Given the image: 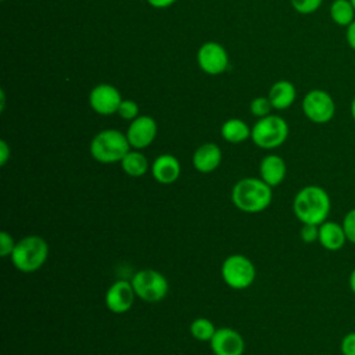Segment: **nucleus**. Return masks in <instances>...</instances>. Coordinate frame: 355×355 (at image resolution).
Returning <instances> with one entry per match:
<instances>
[{"label":"nucleus","instance_id":"13","mask_svg":"<svg viewBox=\"0 0 355 355\" xmlns=\"http://www.w3.org/2000/svg\"><path fill=\"white\" fill-rule=\"evenodd\" d=\"M209 345L215 355H243L245 349L243 336L232 327L216 329Z\"/></svg>","mask_w":355,"mask_h":355},{"label":"nucleus","instance_id":"9","mask_svg":"<svg viewBox=\"0 0 355 355\" xmlns=\"http://www.w3.org/2000/svg\"><path fill=\"white\" fill-rule=\"evenodd\" d=\"M197 62L205 73L219 75L227 69L229 57L222 44L216 42H207L198 49Z\"/></svg>","mask_w":355,"mask_h":355},{"label":"nucleus","instance_id":"25","mask_svg":"<svg viewBox=\"0 0 355 355\" xmlns=\"http://www.w3.org/2000/svg\"><path fill=\"white\" fill-rule=\"evenodd\" d=\"M122 119L126 121H133L139 116V105L133 100H122L119 104L118 112H116Z\"/></svg>","mask_w":355,"mask_h":355},{"label":"nucleus","instance_id":"21","mask_svg":"<svg viewBox=\"0 0 355 355\" xmlns=\"http://www.w3.org/2000/svg\"><path fill=\"white\" fill-rule=\"evenodd\" d=\"M329 12L331 21L343 28L349 26L355 21V8L351 0H333Z\"/></svg>","mask_w":355,"mask_h":355},{"label":"nucleus","instance_id":"19","mask_svg":"<svg viewBox=\"0 0 355 355\" xmlns=\"http://www.w3.org/2000/svg\"><path fill=\"white\" fill-rule=\"evenodd\" d=\"M220 135L227 143L237 144L251 137V129L244 121L239 118H230L220 126Z\"/></svg>","mask_w":355,"mask_h":355},{"label":"nucleus","instance_id":"2","mask_svg":"<svg viewBox=\"0 0 355 355\" xmlns=\"http://www.w3.org/2000/svg\"><path fill=\"white\" fill-rule=\"evenodd\" d=\"M233 205L247 214L265 211L272 202V187L261 178H244L232 190Z\"/></svg>","mask_w":355,"mask_h":355},{"label":"nucleus","instance_id":"14","mask_svg":"<svg viewBox=\"0 0 355 355\" xmlns=\"http://www.w3.org/2000/svg\"><path fill=\"white\" fill-rule=\"evenodd\" d=\"M182 172L179 159L172 154H161L151 164V175L161 184L175 183Z\"/></svg>","mask_w":355,"mask_h":355},{"label":"nucleus","instance_id":"30","mask_svg":"<svg viewBox=\"0 0 355 355\" xmlns=\"http://www.w3.org/2000/svg\"><path fill=\"white\" fill-rule=\"evenodd\" d=\"M11 155V150H10V146L7 144L6 140H0V165L4 166L8 161Z\"/></svg>","mask_w":355,"mask_h":355},{"label":"nucleus","instance_id":"18","mask_svg":"<svg viewBox=\"0 0 355 355\" xmlns=\"http://www.w3.org/2000/svg\"><path fill=\"white\" fill-rule=\"evenodd\" d=\"M268 97L275 110H287L294 104L297 97V90L290 80L282 79L272 85Z\"/></svg>","mask_w":355,"mask_h":355},{"label":"nucleus","instance_id":"10","mask_svg":"<svg viewBox=\"0 0 355 355\" xmlns=\"http://www.w3.org/2000/svg\"><path fill=\"white\" fill-rule=\"evenodd\" d=\"M121 103V93L115 86L108 83H100L94 86L89 94V104L92 110L100 115L116 114Z\"/></svg>","mask_w":355,"mask_h":355},{"label":"nucleus","instance_id":"4","mask_svg":"<svg viewBox=\"0 0 355 355\" xmlns=\"http://www.w3.org/2000/svg\"><path fill=\"white\" fill-rule=\"evenodd\" d=\"M130 148L126 135L116 129H104L90 141V154L100 164L121 162Z\"/></svg>","mask_w":355,"mask_h":355},{"label":"nucleus","instance_id":"20","mask_svg":"<svg viewBox=\"0 0 355 355\" xmlns=\"http://www.w3.org/2000/svg\"><path fill=\"white\" fill-rule=\"evenodd\" d=\"M122 171L132 178H140L148 171V159L139 150H130L121 161Z\"/></svg>","mask_w":355,"mask_h":355},{"label":"nucleus","instance_id":"23","mask_svg":"<svg viewBox=\"0 0 355 355\" xmlns=\"http://www.w3.org/2000/svg\"><path fill=\"white\" fill-rule=\"evenodd\" d=\"M272 103L269 100V97H255L251 103H250V111L254 116L257 118H263L266 115L270 114L272 110Z\"/></svg>","mask_w":355,"mask_h":355},{"label":"nucleus","instance_id":"17","mask_svg":"<svg viewBox=\"0 0 355 355\" xmlns=\"http://www.w3.org/2000/svg\"><path fill=\"white\" fill-rule=\"evenodd\" d=\"M318 241L327 251H338L345 245L348 240L341 223L334 220H324L319 225Z\"/></svg>","mask_w":355,"mask_h":355},{"label":"nucleus","instance_id":"24","mask_svg":"<svg viewBox=\"0 0 355 355\" xmlns=\"http://www.w3.org/2000/svg\"><path fill=\"white\" fill-rule=\"evenodd\" d=\"M293 8L298 12V14H313L315 11H318L323 3V0H290Z\"/></svg>","mask_w":355,"mask_h":355},{"label":"nucleus","instance_id":"16","mask_svg":"<svg viewBox=\"0 0 355 355\" xmlns=\"http://www.w3.org/2000/svg\"><path fill=\"white\" fill-rule=\"evenodd\" d=\"M261 179L270 187L279 186L287 175L286 161L277 154H268L261 159L259 164Z\"/></svg>","mask_w":355,"mask_h":355},{"label":"nucleus","instance_id":"8","mask_svg":"<svg viewBox=\"0 0 355 355\" xmlns=\"http://www.w3.org/2000/svg\"><path fill=\"white\" fill-rule=\"evenodd\" d=\"M304 115L313 123L323 125L330 122L336 115V103L330 93L323 89L309 90L301 103Z\"/></svg>","mask_w":355,"mask_h":355},{"label":"nucleus","instance_id":"36","mask_svg":"<svg viewBox=\"0 0 355 355\" xmlns=\"http://www.w3.org/2000/svg\"><path fill=\"white\" fill-rule=\"evenodd\" d=\"M3 1H4V0H3Z\"/></svg>","mask_w":355,"mask_h":355},{"label":"nucleus","instance_id":"1","mask_svg":"<svg viewBox=\"0 0 355 355\" xmlns=\"http://www.w3.org/2000/svg\"><path fill=\"white\" fill-rule=\"evenodd\" d=\"M331 201L327 191L316 184H308L297 191L293 200V211L301 223L320 225L327 220Z\"/></svg>","mask_w":355,"mask_h":355},{"label":"nucleus","instance_id":"33","mask_svg":"<svg viewBox=\"0 0 355 355\" xmlns=\"http://www.w3.org/2000/svg\"><path fill=\"white\" fill-rule=\"evenodd\" d=\"M348 286H349V290L355 294V268L351 270L349 273V277H348Z\"/></svg>","mask_w":355,"mask_h":355},{"label":"nucleus","instance_id":"6","mask_svg":"<svg viewBox=\"0 0 355 355\" xmlns=\"http://www.w3.org/2000/svg\"><path fill=\"white\" fill-rule=\"evenodd\" d=\"M220 275L223 282L230 288L244 290L254 283L257 277V270L255 265L250 258L243 254H233L223 261Z\"/></svg>","mask_w":355,"mask_h":355},{"label":"nucleus","instance_id":"26","mask_svg":"<svg viewBox=\"0 0 355 355\" xmlns=\"http://www.w3.org/2000/svg\"><path fill=\"white\" fill-rule=\"evenodd\" d=\"M343 227L347 236V240L352 244H355V208H351L343 219Z\"/></svg>","mask_w":355,"mask_h":355},{"label":"nucleus","instance_id":"7","mask_svg":"<svg viewBox=\"0 0 355 355\" xmlns=\"http://www.w3.org/2000/svg\"><path fill=\"white\" fill-rule=\"evenodd\" d=\"M136 297L146 302H158L164 300L169 291L166 277L155 269L137 270L130 280Z\"/></svg>","mask_w":355,"mask_h":355},{"label":"nucleus","instance_id":"15","mask_svg":"<svg viewBox=\"0 0 355 355\" xmlns=\"http://www.w3.org/2000/svg\"><path fill=\"white\" fill-rule=\"evenodd\" d=\"M222 162V150L215 143H204L193 154V166L200 173L214 172Z\"/></svg>","mask_w":355,"mask_h":355},{"label":"nucleus","instance_id":"29","mask_svg":"<svg viewBox=\"0 0 355 355\" xmlns=\"http://www.w3.org/2000/svg\"><path fill=\"white\" fill-rule=\"evenodd\" d=\"M340 351L343 355H355V331H349L341 338Z\"/></svg>","mask_w":355,"mask_h":355},{"label":"nucleus","instance_id":"28","mask_svg":"<svg viewBox=\"0 0 355 355\" xmlns=\"http://www.w3.org/2000/svg\"><path fill=\"white\" fill-rule=\"evenodd\" d=\"M15 241L12 239V236L8 232H1L0 233V255L3 258L6 257H11L14 248H15Z\"/></svg>","mask_w":355,"mask_h":355},{"label":"nucleus","instance_id":"5","mask_svg":"<svg viewBox=\"0 0 355 355\" xmlns=\"http://www.w3.org/2000/svg\"><path fill=\"white\" fill-rule=\"evenodd\" d=\"M288 137V125L279 115L259 118L251 128V139L259 148L272 150L280 147Z\"/></svg>","mask_w":355,"mask_h":355},{"label":"nucleus","instance_id":"3","mask_svg":"<svg viewBox=\"0 0 355 355\" xmlns=\"http://www.w3.org/2000/svg\"><path fill=\"white\" fill-rule=\"evenodd\" d=\"M47 257V241L42 236L29 234L17 241L11 254V262L22 273H33L46 263Z\"/></svg>","mask_w":355,"mask_h":355},{"label":"nucleus","instance_id":"11","mask_svg":"<svg viewBox=\"0 0 355 355\" xmlns=\"http://www.w3.org/2000/svg\"><path fill=\"white\" fill-rule=\"evenodd\" d=\"M125 135L132 148H146L154 141L157 136V122L150 115H140L136 119L130 121Z\"/></svg>","mask_w":355,"mask_h":355},{"label":"nucleus","instance_id":"12","mask_svg":"<svg viewBox=\"0 0 355 355\" xmlns=\"http://www.w3.org/2000/svg\"><path fill=\"white\" fill-rule=\"evenodd\" d=\"M136 293L130 282L116 280L114 282L105 293V306L112 313H125L128 312L135 302Z\"/></svg>","mask_w":355,"mask_h":355},{"label":"nucleus","instance_id":"22","mask_svg":"<svg viewBox=\"0 0 355 355\" xmlns=\"http://www.w3.org/2000/svg\"><path fill=\"white\" fill-rule=\"evenodd\" d=\"M216 329L214 323L207 318H197L190 324V333L191 336L198 341H211L214 337Z\"/></svg>","mask_w":355,"mask_h":355},{"label":"nucleus","instance_id":"35","mask_svg":"<svg viewBox=\"0 0 355 355\" xmlns=\"http://www.w3.org/2000/svg\"><path fill=\"white\" fill-rule=\"evenodd\" d=\"M351 3H352V6H354V8H355V0H351Z\"/></svg>","mask_w":355,"mask_h":355},{"label":"nucleus","instance_id":"27","mask_svg":"<svg viewBox=\"0 0 355 355\" xmlns=\"http://www.w3.org/2000/svg\"><path fill=\"white\" fill-rule=\"evenodd\" d=\"M300 237L306 244L318 241L319 226L318 225H311V223H302V227L300 229Z\"/></svg>","mask_w":355,"mask_h":355},{"label":"nucleus","instance_id":"32","mask_svg":"<svg viewBox=\"0 0 355 355\" xmlns=\"http://www.w3.org/2000/svg\"><path fill=\"white\" fill-rule=\"evenodd\" d=\"M176 0H147V3L154 8H166L172 6Z\"/></svg>","mask_w":355,"mask_h":355},{"label":"nucleus","instance_id":"34","mask_svg":"<svg viewBox=\"0 0 355 355\" xmlns=\"http://www.w3.org/2000/svg\"><path fill=\"white\" fill-rule=\"evenodd\" d=\"M349 112H351L352 119L355 121V96H354V97H352V100H351V104H349Z\"/></svg>","mask_w":355,"mask_h":355},{"label":"nucleus","instance_id":"31","mask_svg":"<svg viewBox=\"0 0 355 355\" xmlns=\"http://www.w3.org/2000/svg\"><path fill=\"white\" fill-rule=\"evenodd\" d=\"M345 40L347 44L355 51V21L345 28Z\"/></svg>","mask_w":355,"mask_h":355}]
</instances>
